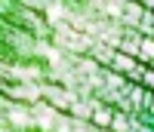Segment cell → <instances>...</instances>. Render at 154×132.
<instances>
[{
    "instance_id": "2",
    "label": "cell",
    "mask_w": 154,
    "mask_h": 132,
    "mask_svg": "<svg viewBox=\"0 0 154 132\" xmlns=\"http://www.w3.org/2000/svg\"><path fill=\"white\" fill-rule=\"evenodd\" d=\"M43 95L53 101V104H59V108H74V104H71V92H65V89L46 86V89H43Z\"/></svg>"
},
{
    "instance_id": "3",
    "label": "cell",
    "mask_w": 154,
    "mask_h": 132,
    "mask_svg": "<svg viewBox=\"0 0 154 132\" xmlns=\"http://www.w3.org/2000/svg\"><path fill=\"white\" fill-rule=\"evenodd\" d=\"M142 16H145V6H142V3H126V12H123V19L130 22V25H136Z\"/></svg>"
},
{
    "instance_id": "9",
    "label": "cell",
    "mask_w": 154,
    "mask_h": 132,
    "mask_svg": "<svg viewBox=\"0 0 154 132\" xmlns=\"http://www.w3.org/2000/svg\"><path fill=\"white\" fill-rule=\"evenodd\" d=\"M151 111H154V95H151Z\"/></svg>"
},
{
    "instance_id": "7",
    "label": "cell",
    "mask_w": 154,
    "mask_h": 132,
    "mask_svg": "<svg viewBox=\"0 0 154 132\" xmlns=\"http://www.w3.org/2000/svg\"><path fill=\"white\" fill-rule=\"evenodd\" d=\"M111 129H114V132H126V129H130V123H126L123 117H114V123H111Z\"/></svg>"
},
{
    "instance_id": "8",
    "label": "cell",
    "mask_w": 154,
    "mask_h": 132,
    "mask_svg": "<svg viewBox=\"0 0 154 132\" xmlns=\"http://www.w3.org/2000/svg\"><path fill=\"white\" fill-rule=\"evenodd\" d=\"M142 83H145L148 89H154V71H145V74H142Z\"/></svg>"
},
{
    "instance_id": "1",
    "label": "cell",
    "mask_w": 154,
    "mask_h": 132,
    "mask_svg": "<svg viewBox=\"0 0 154 132\" xmlns=\"http://www.w3.org/2000/svg\"><path fill=\"white\" fill-rule=\"evenodd\" d=\"M56 43H59V46H68V49H83V46H86V40H83V37H77V31L68 28V25H62V28L56 31Z\"/></svg>"
},
{
    "instance_id": "10",
    "label": "cell",
    "mask_w": 154,
    "mask_h": 132,
    "mask_svg": "<svg viewBox=\"0 0 154 132\" xmlns=\"http://www.w3.org/2000/svg\"><path fill=\"white\" fill-rule=\"evenodd\" d=\"M148 6H151V9H154V3H148Z\"/></svg>"
},
{
    "instance_id": "5",
    "label": "cell",
    "mask_w": 154,
    "mask_h": 132,
    "mask_svg": "<svg viewBox=\"0 0 154 132\" xmlns=\"http://www.w3.org/2000/svg\"><path fill=\"white\" fill-rule=\"evenodd\" d=\"M9 117H12V123H19V126H28V123L34 120V117H31V114H25L22 108H12V111H9Z\"/></svg>"
},
{
    "instance_id": "6",
    "label": "cell",
    "mask_w": 154,
    "mask_h": 132,
    "mask_svg": "<svg viewBox=\"0 0 154 132\" xmlns=\"http://www.w3.org/2000/svg\"><path fill=\"white\" fill-rule=\"evenodd\" d=\"M139 58H145V62H154V40H142V52H139Z\"/></svg>"
},
{
    "instance_id": "4",
    "label": "cell",
    "mask_w": 154,
    "mask_h": 132,
    "mask_svg": "<svg viewBox=\"0 0 154 132\" xmlns=\"http://www.w3.org/2000/svg\"><path fill=\"white\" fill-rule=\"evenodd\" d=\"M93 120H96L99 126H111V123H114V114H111L108 108H99V111L93 114Z\"/></svg>"
}]
</instances>
